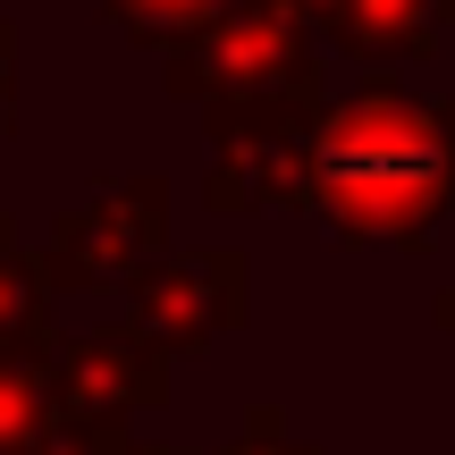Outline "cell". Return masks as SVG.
Returning <instances> with one entry per match:
<instances>
[{"label":"cell","mask_w":455,"mask_h":455,"mask_svg":"<svg viewBox=\"0 0 455 455\" xmlns=\"http://www.w3.org/2000/svg\"><path fill=\"white\" fill-rule=\"evenodd\" d=\"M169 355L144 321H110L60 346V413L84 430H127L135 413H152L169 396Z\"/></svg>","instance_id":"obj_4"},{"label":"cell","mask_w":455,"mask_h":455,"mask_svg":"<svg viewBox=\"0 0 455 455\" xmlns=\"http://www.w3.org/2000/svg\"><path fill=\"white\" fill-rule=\"evenodd\" d=\"M9 101H17V26L0 17V127H9Z\"/></svg>","instance_id":"obj_11"},{"label":"cell","mask_w":455,"mask_h":455,"mask_svg":"<svg viewBox=\"0 0 455 455\" xmlns=\"http://www.w3.org/2000/svg\"><path fill=\"white\" fill-rule=\"evenodd\" d=\"M455 17V0H329L312 26L329 34V43L346 51V60H388V68H405V60H430L439 51V26Z\"/></svg>","instance_id":"obj_6"},{"label":"cell","mask_w":455,"mask_h":455,"mask_svg":"<svg viewBox=\"0 0 455 455\" xmlns=\"http://www.w3.org/2000/svg\"><path fill=\"white\" fill-rule=\"evenodd\" d=\"M161 236H169V178H110L101 195H84L76 212L51 228V287L60 295H101V287H144L161 270Z\"/></svg>","instance_id":"obj_3"},{"label":"cell","mask_w":455,"mask_h":455,"mask_svg":"<svg viewBox=\"0 0 455 455\" xmlns=\"http://www.w3.org/2000/svg\"><path fill=\"white\" fill-rule=\"evenodd\" d=\"M0 253H17V220L9 212H0Z\"/></svg>","instance_id":"obj_12"},{"label":"cell","mask_w":455,"mask_h":455,"mask_svg":"<svg viewBox=\"0 0 455 455\" xmlns=\"http://www.w3.org/2000/svg\"><path fill=\"white\" fill-rule=\"evenodd\" d=\"M228 455H312V447L278 439V413H253V439H244V447H228Z\"/></svg>","instance_id":"obj_10"},{"label":"cell","mask_w":455,"mask_h":455,"mask_svg":"<svg viewBox=\"0 0 455 455\" xmlns=\"http://www.w3.org/2000/svg\"><path fill=\"white\" fill-rule=\"evenodd\" d=\"M287 9H304V17H321V9H329V0H287Z\"/></svg>","instance_id":"obj_14"},{"label":"cell","mask_w":455,"mask_h":455,"mask_svg":"<svg viewBox=\"0 0 455 455\" xmlns=\"http://www.w3.org/2000/svg\"><path fill=\"white\" fill-rule=\"evenodd\" d=\"M135 321L178 355H203L212 338L244 321V253H186L135 287Z\"/></svg>","instance_id":"obj_5"},{"label":"cell","mask_w":455,"mask_h":455,"mask_svg":"<svg viewBox=\"0 0 455 455\" xmlns=\"http://www.w3.org/2000/svg\"><path fill=\"white\" fill-rule=\"evenodd\" d=\"M346 244L422 253L430 228L455 212V110L371 76L329 101L304 135V203Z\"/></svg>","instance_id":"obj_1"},{"label":"cell","mask_w":455,"mask_h":455,"mask_svg":"<svg viewBox=\"0 0 455 455\" xmlns=\"http://www.w3.org/2000/svg\"><path fill=\"white\" fill-rule=\"evenodd\" d=\"M439 321H447V329H455V287H447V295H439Z\"/></svg>","instance_id":"obj_13"},{"label":"cell","mask_w":455,"mask_h":455,"mask_svg":"<svg viewBox=\"0 0 455 455\" xmlns=\"http://www.w3.org/2000/svg\"><path fill=\"white\" fill-rule=\"evenodd\" d=\"M236 0H101V17H110L127 43H144V51H178V43H195L212 17H228Z\"/></svg>","instance_id":"obj_8"},{"label":"cell","mask_w":455,"mask_h":455,"mask_svg":"<svg viewBox=\"0 0 455 455\" xmlns=\"http://www.w3.org/2000/svg\"><path fill=\"white\" fill-rule=\"evenodd\" d=\"M169 93L212 127H312L329 110L312 17L287 0H236L195 43L169 51Z\"/></svg>","instance_id":"obj_2"},{"label":"cell","mask_w":455,"mask_h":455,"mask_svg":"<svg viewBox=\"0 0 455 455\" xmlns=\"http://www.w3.org/2000/svg\"><path fill=\"white\" fill-rule=\"evenodd\" d=\"M60 329H26V338H0V455H34L60 413Z\"/></svg>","instance_id":"obj_7"},{"label":"cell","mask_w":455,"mask_h":455,"mask_svg":"<svg viewBox=\"0 0 455 455\" xmlns=\"http://www.w3.org/2000/svg\"><path fill=\"white\" fill-rule=\"evenodd\" d=\"M51 270H43V253H0V338H26V329H51L43 312H51Z\"/></svg>","instance_id":"obj_9"}]
</instances>
